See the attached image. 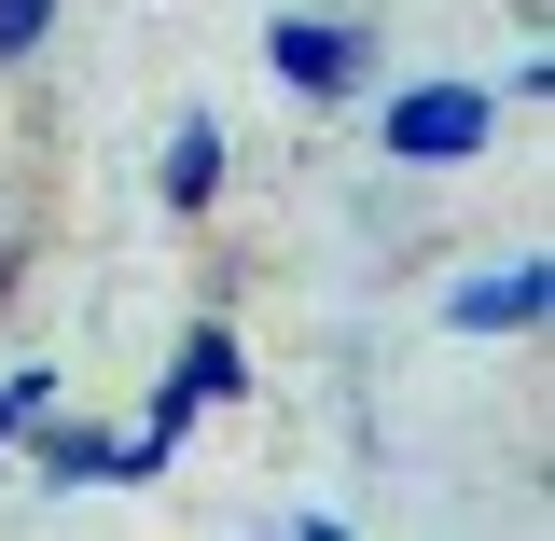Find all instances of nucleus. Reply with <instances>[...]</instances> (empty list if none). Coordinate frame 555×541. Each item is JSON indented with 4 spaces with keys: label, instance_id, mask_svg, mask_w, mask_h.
<instances>
[{
    "label": "nucleus",
    "instance_id": "nucleus-1",
    "mask_svg": "<svg viewBox=\"0 0 555 541\" xmlns=\"http://www.w3.org/2000/svg\"><path fill=\"white\" fill-rule=\"evenodd\" d=\"M473 139H486V98H473V83H430V98L389 112V153H403V167H444V153H473Z\"/></svg>",
    "mask_w": 555,
    "mask_h": 541
},
{
    "label": "nucleus",
    "instance_id": "nucleus-2",
    "mask_svg": "<svg viewBox=\"0 0 555 541\" xmlns=\"http://www.w3.org/2000/svg\"><path fill=\"white\" fill-rule=\"evenodd\" d=\"M264 56H278V83H292V98H334L347 69H361V42H347V28H320V14H292Z\"/></svg>",
    "mask_w": 555,
    "mask_h": 541
},
{
    "label": "nucleus",
    "instance_id": "nucleus-3",
    "mask_svg": "<svg viewBox=\"0 0 555 541\" xmlns=\"http://www.w3.org/2000/svg\"><path fill=\"white\" fill-rule=\"evenodd\" d=\"M222 389H236V334H195V347H181V375H167V416H153V430H181V416L222 403Z\"/></svg>",
    "mask_w": 555,
    "mask_h": 541
},
{
    "label": "nucleus",
    "instance_id": "nucleus-4",
    "mask_svg": "<svg viewBox=\"0 0 555 541\" xmlns=\"http://www.w3.org/2000/svg\"><path fill=\"white\" fill-rule=\"evenodd\" d=\"M459 320H473V334H500V320H542V265H528V278H473V292H459Z\"/></svg>",
    "mask_w": 555,
    "mask_h": 541
},
{
    "label": "nucleus",
    "instance_id": "nucleus-5",
    "mask_svg": "<svg viewBox=\"0 0 555 541\" xmlns=\"http://www.w3.org/2000/svg\"><path fill=\"white\" fill-rule=\"evenodd\" d=\"M167 195H181V208H208V195H222V139H208V126H181V139H167Z\"/></svg>",
    "mask_w": 555,
    "mask_h": 541
},
{
    "label": "nucleus",
    "instance_id": "nucleus-6",
    "mask_svg": "<svg viewBox=\"0 0 555 541\" xmlns=\"http://www.w3.org/2000/svg\"><path fill=\"white\" fill-rule=\"evenodd\" d=\"M42 28H56V0H0V56H42Z\"/></svg>",
    "mask_w": 555,
    "mask_h": 541
},
{
    "label": "nucleus",
    "instance_id": "nucleus-7",
    "mask_svg": "<svg viewBox=\"0 0 555 541\" xmlns=\"http://www.w3.org/2000/svg\"><path fill=\"white\" fill-rule=\"evenodd\" d=\"M0 278H14V250H0Z\"/></svg>",
    "mask_w": 555,
    "mask_h": 541
},
{
    "label": "nucleus",
    "instance_id": "nucleus-8",
    "mask_svg": "<svg viewBox=\"0 0 555 541\" xmlns=\"http://www.w3.org/2000/svg\"><path fill=\"white\" fill-rule=\"evenodd\" d=\"M0 430H14V403H0Z\"/></svg>",
    "mask_w": 555,
    "mask_h": 541
}]
</instances>
